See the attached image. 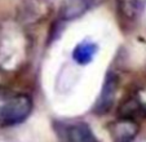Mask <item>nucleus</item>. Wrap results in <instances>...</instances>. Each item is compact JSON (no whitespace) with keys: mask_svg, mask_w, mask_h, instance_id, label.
Wrapping results in <instances>:
<instances>
[{"mask_svg":"<svg viewBox=\"0 0 146 142\" xmlns=\"http://www.w3.org/2000/svg\"><path fill=\"white\" fill-rule=\"evenodd\" d=\"M64 137L66 142H100L91 127L84 121L66 125L64 129Z\"/></svg>","mask_w":146,"mask_h":142,"instance_id":"obj_6","label":"nucleus"},{"mask_svg":"<svg viewBox=\"0 0 146 142\" xmlns=\"http://www.w3.org/2000/svg\"><path fill=\"white\" fill-rule=\"evenodd\" d=\"M33 110V100L25 93L16 94L9 98L0 110V124L3 127H13L21 124L29 117Z\"/></svg>","mask_w":146,"mask_h":142,"instance_id":"obj_1","label":"nucleus"},{"mask_svg":"<svg viewBox=\"0 0 146 142\" xmlns=\"http://www.w3.org/2000/svg\"><path fill=\"white\" fill-rule=\"evenodd\" d=\"M113 142H133L137 137L140 127L132 117L120 116L116 121H113L109 127Z\"/></svg>","mask_w":146,"mask_h":142,"instance_id":"obj_5","label":"nucleus"},{"mask_svg":"<svg viewBox=\"0 0 146 142\" xmlns=\"http://www.w3.org/2000/svg\"><path fill=\"white\" fill-rule=\"evenodd\" d=\"M52 13V4L48 0H23L17 8V21L23 26L40 23Z\"/></svg>","mask_w":146,"mask_h":142,"instance_id":"obj_2","label":"nucleus"},{"mask_svg":"<svg viewBox=\"0 0 146 142\" xmlns=\"http://www.w3.org/2000/svg\"><path fill=\"white\" fill-rule=\"evenodd\" d=\"M118 9L125 18L133 19L136 16V0H116Z\"/></svg>","mask_w":146,"mask_h":142,"instance_id":"obj_8","label":"nucleus"},{"mask_svg":"<svg viewBox=\"0 0 146 142\" xmlns=\"http://www.w3.org/2000/svg\"><path fill=\"white\" fill-rule=\"evenodd\" d=\"M97 50H98V46H97L96 43L84 40L75 46L71 56H72V60H74L78 65L86 66L92 62L93 57L97 54Z\"/></svg>","mask_w":146,"mask_h":142,"instance_id":"obj_7","label":"nucleus"},{"mask_svg":"<svg viewBox=\"0 0 146 142\" xmlns=\"http://www.w3.org/2000/svg\"><path fill=\"white\" fill-rule=\"evenodd\" d=\"M106 0H64L60 8V18L62 21H74L98 8Z\"/></svg>","mask_w":146,"mask_h":142,"instance_id":"obj_4","label":"nucleus"},{"mask_svg":"<svg viewBox=\"0 0 146 142\" xmlns=\"http://www.w3.org/2000/svg\"><path fill=\"white\" fill-rule=\"evenodd\" d=\"M118 87L119 79L116 76V74L108 72V75L105 76V80H104V84H102V89L98 96V100H97L96 105L93 107L96 114L104 115L110 111L111 107L114 106V102H115Z\"/></svg>","mask_w":146,"mask_h":142,"instance_id":"obj_3","label":"nucleus"}]
</instances>
